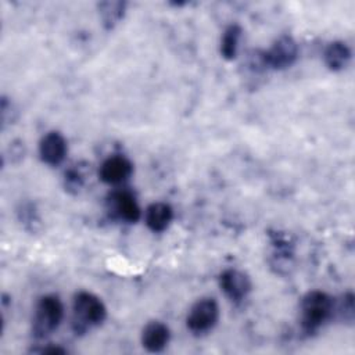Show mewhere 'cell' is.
Returning <instances> with one entry per match:
<instances>
[{
    "instance_id": "obj_18",
    "label": "cell",
    "mask_w": 355,
    "mask_h": 355,
    "mask_svg": "<svg viewBox=\"0 0 355 355\" xmlns=\"http://www.w3.org/2000/svg\"><path fill=\"white\" fill-rule=\"evenodd\" d=\"M11 147H10V154H11V161L12 162H17L19 161L21 158H24V154H25V147H24V141H12L10 143Z\"/></svg>"
},
{
    "instance_id": "obj_7",
    "label": "cell",
    "mask_w": 355,
    "mask_h": 355,
    "mask_svg": "<svg viewBox=\"0 0 355 355\" xmlns=\"http://www.w3.org/2000/svg\"><path fill=\"white\" fill-rule=\"evenodd\" d=\"M219 287L230 301L240 302L251 291V280L241 270L226 269L219 275Z\"/></svg>"
},
{
    "instance_id": "obj_14",
    "label": "cell",
    "mask_w": 355,
    "mask_h": 355,
    "mask_svg": "<svg viewBox=\"0 0 355 355\" xmlns=\"http://www.w3.org/2000/svg\"><path fill=\"white\" fill-rule=\"evenodd\" d=\"M241 28L237 24L227 26L220 37V54L225 60H233L237 54Z\"/></svg>"
},
{
    "instance_id": "obj_4",
    "label": "cell",
    "mask_w": 355,
    "mask_h": 355,
    "mask_svg": "<svg viewBox=\"0 0 355 355\" xmlns=\"http://www.w3.org/2000/svg\"><path fill=\"white\" fill-rule=\"evenodd\" d=\"M219 319V306L215 298L205 297L196 301L186 318L187 329L193 334H205L214 329Z\"/></svg>"
},
{
    "instance_id": "obj_6",
    "label": "cell",
    "mask_w": 355,
    "mask_h": 355,
    "mask_svg": "<svg viewBox=\"0 0 355 355\" xmlns=\"http://www.w3.org/2000/svg\"><path fill=\"white\" fill-rule=\"evenodd\" d=\"M111 214L126 223H135L140 219L141 211L135 196L128 190H116L108 197Z\"/></svg>"
},
{
    "instance_id": "obj_11",
    "label": "cell",
    "mask_w": 355,
    "mask_h": 355,
    "mask_svg": "<svg viewBox=\"0 0 355 355\" xmlns=\"http://www.w3.org/2000/svg\"><path fill=\"white\" fill-rule=\"evenodd\" d=\"M173 219V209L169 204L157 201L150 204L144 212V222L154 233H161L169 227Z\"/></svg>"
},
{
    "instance_id": "obj_10",
    "label": "cell",
    "mask_w": 355,
    "mask_h": 355,
    "mask_svg": "<svg viewBox=\"0 0 355 355\" xmlns=\"http://www.w3.org/2000/svg\"><path fill=\"white\" fill-rule=\"evenodd\" d=\"M171 340V331L159 320L148 322L141 331V344L148 352H161Z\"/></svg>"
},
{
    "instance_id": "obj_17",
    "label": "cell",
    "mask_w": 355,
    "mask_h": 355,
    "mask_svg": "<svg viewBox=\"0 0 355 355\" xmlns=\"http://www.w3.org/2000/svg\"><path fill=\"white\" fill-rule=\"evenodd\" d=\"M336 311L340 312V315L344 320L352 322V319H354V295H352V293L344 294L338 305L334 304V312Z\"/></svg>"
},
{
    "instance_id": "obj_5",
    "label": "cell",
    "mask_w": 355,
    "mask_h": 355,
    "mask_svg": "<svg viewBox=\"0 0 355 355\" xmlns=\"http://www.w3.org/2000/svg\"><path fill=\"white\" fill-rule=\"evenodd\" d=\"M298 57V44L297 42L287 35L279 36L272 46L262 51L261 62L263 67L272 69H286L291 67Z\"/></svg>"
},
{
    "instance_id": "obj_8",
    "label": "cell",
    "mask_w": 355,
    "mask_h": 355,
    "mask_svg": "<svg viewBox=\"0 0 355 355\" xmlns=\"http://www.w3.org/2000/svg\"><path fill=\"white\" fill-rule=\"evenodd\" d=\"M133 172V164L129 158L115 154L103 161L98 169L100 179L107 184H121L126 182Z\"/></svg>"
},
{
    "instance_id": "obj_16",
    "label": "cell",
    "mask_w": 355,
    "mask_h": 355,
    "mask_svg": "<svg viewBox=\"0 0 355 355\" xmlns=\"http://www.w3.org/2000/svg\"><path fill=\"white\" fill-rule=\"evenodd\" d=\"M85 183V178H83V173L76 169V168H71L65 172L64 175V184H65V189L71 193H78L82 186Z\"/></svg>"
},
{
    "instance_id": "obj_12",
    "label": "cell",
    "mask_w": 355,
    "mask_h": 355,
    "mask_svg": "<svg viewBox=\"0 0 355 355\" xmlns=\"http://www.w3.org/2000/svg\"><path fill=\"white\" fill-rule=\"evenodd\" d=\"M323 60L330 71H341L348 65L351 60V49L341 40L331 42L324 49Z\"/></svg>"
},
{
    "instance_id": "obj_19",
    "label": "cell",
    "mask_w": 355,
    "mask_h": 355,
    "mask_svg": "<svg viewBox=\"0 0 355 355\" xmlns=\"http://www.w3.org/2000/svg\"><path fill=\"white\" fill-rule=\"evenodd\" d=\"M42 354H65L67 349L61 348V347H47V348H43L40 349Z\"/></svg>"
},
{
    "instance_id": "obj_13",
    "label": "cell",
    "mask_w": 355,
    "mask_h": 355,
    "mask_svg": "<svg viewBox=\"0 0 355 355\" xmlns=\"http://www.w3.org/2000/svg\"><path fill=\"white\" fill-rule=\"evenodd\" d=\"M126 11L125 1H101L98 3V14L103 22V26L110 31L114 29L119 21L123 18Z\"/></svg>"
},
{
    "instance_id": "obj_2",
    "label": "cell",
    "mask_w": 355,
    "mask_h": 355,
    "mask_svg": "<svg viewBox=\"0 0 355 355\" xmlns=\"http://www.w3.org/2000/svg\"><path fill=\"white\" fill-rule=\"evenodd\" d=\"M64 318V305L54 294L39 298L32 319V333L36 338H44L58 329Z\"/></svg>"
},
{
    "instance_id": "obj_1",
    "label": "cell",
    "mask_w": 355,
    "mask_h": 355,
    "mask_svg": "<svg viewBox=\"0 0 355 355\" xmlns=\"http://www.w3.org/2000/svg\"><path fill=\"white\" fill-rule=\"evenodd\" d=\"M336 301L324 291H308L300 305L301 327L305 333L312 334L322 327L334 313Z\"/></svg>"
},
{
    "instance_id": "obj_15",
    "label": "cell",
    "mask_w": 355,
    "mask_h": 355,
    "mask_svg": "<svg viewBox=\"0 0 355 355\" xmlns=\"http://www.w3.org/2000/svg\"><path fill=\"white\" fill-rule=\"evenodd\" d=\"M18 219L25 226V229L31 232H36L40 226V218L37 215V211L31 202L21 205V208L18 209Z\"/></svg>"
},
{
    "instance_id": "obj_9",
    "label": "cell",
    "mask_w": 355,
    "mask_h": 355,
    "mask_svg": "<svg viewBox=\"0 0 355 355\" xmlns=\"http://www.w3.org/2000/svg\"><path fill=\"white\" fill-rule=\"evenodd\" d=\"M67 151H68L67 140L57 130L47 132L39 141L40 159L50 166L60 165L65 159Z\"/></svg>"
},
{
    "instance_id": "obj_3",
    "label": "cell",
    "mask_w": 355,
    "mask_h": 355,
    "mask_svg": "<svg viewBox=\"0 0 355 355\" xmlns=\"http://www.w3.org/2000/svg\"><path fill=\"white\" fill-rule=\"evenodd\" d=\"M72 309L75 323H79V330L98 326L107 318V308L104 302L89 291H79L75 294Z\"/></svg>"
}]
</instances>
